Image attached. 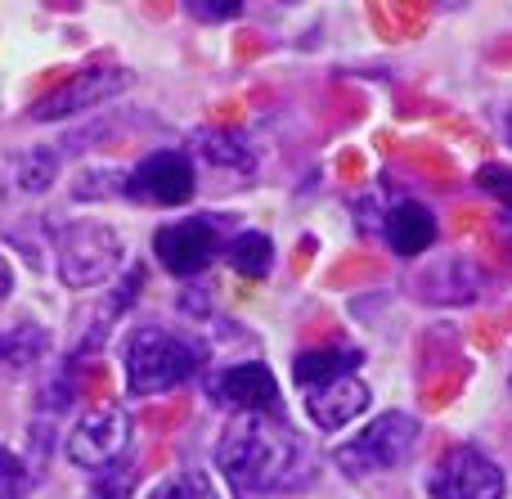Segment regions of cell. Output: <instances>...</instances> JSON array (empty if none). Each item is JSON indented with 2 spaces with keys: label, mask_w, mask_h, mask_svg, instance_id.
I'll use <instances>...</instances> for the list:
<instances>
[{
  "label": "cell",
  "mask_w": 512,
  "mask_h": 499,
  "mask_svg": "<svg viewBox=\"0 0 512 499\" xmlns=\"http://www.w3.org/2000/svg\"><path fill=\"white\" fill-rule=\"evenodd\" d=\"M153 248H158L162 266L171 270V275H198V270L212 266L216 257V230L207 221H176L167 225V230H158V239H153Z\"/></svg>",
  "instance_id": "9"
},
{
  "label": "cell",
  "mask_w": 512,
  "mask_h": 499,
  "mask_svg": "<svg viewBox=\"0 0 512 499\" xmlns=\"http://www.w3.org/2000/svg\"><path fill=\"white\" fill-rule=\"evenodd\" d=\"M122 266V239L99 221H77L59 239V275L68 288L104 284Z\"/></svg>",
  "instance_id": "3"
},
{
  "label": "cell",
  "mask_w": 512,
  "mask_h": 499,
  "mask_svg": "<svg viewBox=\"0 0 512 499\" xmlns=\"http://www.w3.org/2000/svg\"><path fill=\"white\" fill-rule=\"evenodd\" d=\"M230 261L243 279H261V275H270L274 243L265 239V234H239V239L230 243Z\"/></svg>",
  "instance_id": "15"
},
{
  "label": "cell",
  "mask_w": 512,
  "mask_h": 499,
  "mask_svg": "<svg viewBox=\"0 0 512 499\" xmlns=\"http://www.w3.org/2000/svg\"><path fill=\"white\" fill-rule=\"evenodd\" d=\"M360 365V351H351V347H310L306 356H297V383L306 387H324V383H333V378H346L351 369Z\"/></svg>",
  "instance_id": "14"
},
{
  "label": "cell",
  "mask_w": 512,
  "mask_h": 499,
  "mask_svg": "<svg viewBox=\"0 0 512 499\" xmlns=\"http://www.w3.org/2000/svg\"><path fill=\"white\" fill-rule=\"evenodd\" d=\"M216 464L239 499H270L297 491L310 477V446L283 423L248 414L221 437Z\"/></svg>",
  "instance_id": "1"
},
{
  "label": "cell",
  "mask_w": 512,
  "mask_h": 499,
  "mask_svg": "<svg viewBox=\"0 0 512 499\" xmlns=\"http://www.w3.org/2000/svg\"><path fill=\"white\" fill-rule=\"evenodd\" d=\"M481 293V270L468 266L463 257H450L441 266H432L418 279V297L427 302H472Z\"/></svg>",
  "instance_id": "12"
},
{
  "label": "cell",
  "mask_w": 512,
  "mask_h": 499,
  "mask_svg": "<svg viewBox=\"0 0 512 499\" xmlns=\"http://www.w3.org/2000/svg\"><path fill=\"white\" fill-rule=\"evenodd\" d=\"M131 81L126 68H77L68 72L63 81H54L41 99L32 104V117L36 122H54V117H68V113H81V108L99 104V99L117 95V90Z\"/></svg>",
  "instance_id": "7"
},
{
  "label": "cell",
  "mask_w": 512,
  "mask_h": 499,
  "mask_svg": "<svg viewBox=\"0 0 512 499\" xmlns=\"http://www.w3.org/2000/svg\"><path fill=\"white\" fill-rule=\"evenodd\" d=\"M477 185L486 189L490 198H499L504 207H512V171L499 167V162H486V167L477 171Z\"/></svg>",
  "instance_id": "22"
},
{
  "label": "cell",
  "mask_w": 512,
  "mask_h": 499,
  "mask_svg": "<svg viewBox=\"0 0 512 499\" xmlns=\"http://www.w3.org/2000/svg\"><path fill=\"white\" fill-rule=\"evenodd\" d=\"M436 239V216L423 203H396L387 212V243L400 257H418Z\"/></svg>",
  "instance_id": "13"
},
{
  "label": "cell",
  "mask_w": 512,
  "mask_h": 499,
  "mask_svg": "<svg viewBox=\"0 0 512 499\" xmlns=\"http://www.w3.org/2000/svg\"><path fill=\"white\" fill-rule=\"evenodd\" d=\"M45 351V333L36 324H18V329L0 333V360L5 365H32Z\"/></svg>",
  "instance_id": "16"
},
{
  "label": "cell",
  "mask_w": 512,
  "mask_h": 499,
  "mask_svg": "<svg viewBox=\"0 0 512 499\" xmlns=\"http://www.w3.org/2000/svg\"><path fill=\"white\" fill-rule=\"evenodd\" d=\"M306 410H310V419H315L319 428H346L355 414L369 410V387H364L360 378H351V374L333 378V383H324V387H310Z\"/></svg>",
  "instance_id": "10"
},
{
  "label": "cell",
  "mask_w": 512,
  "mask_h": 499,
  "mask_svg": "<svg viewBox=\"0 0 512 499\" xmlns=\"http://www.w3.org/2000/svg\"><path fill=\"white\" fill-rule=\"evenodd\" d=\"M198 18H234L239 14V5H194Z\"/></svg>",
  "instance_id": "23"
},
{
  "label": "cell",
  "mask_w": 512,
  "mask_h": 499,
  "mask_svg": "<svg viewBox=\"0 0 512 499\" xmlns=\"http://www.w3.org/2000/svg\"><path fill=\"white\" fill-rule=\"evenodd\" d=\"M126 446H131V419H126L117 405H99V410H90L86 419L72 428L68 459L77 468L104 473V468H113L117 459L126 455Z\"/></svg>",
  "instance_id": "5"
},
{
  "label": "cell",
  "mask_w": 512,
  "mask_h": 499,
  "mask_svg": "<svg viewBox=\"0 0 512 499\" xmlns=\"http://www.w3.org/2000/svg\"><path fill=\"white\" fill-rule=\"evenodd\" d=\"M50 176H54V153H27L18 162V185L23 189H45Z\"/></svg>",
  "instance_id": "21"
},
{
  "label": "cell",
  "mask_w": 512,
  "mask_h": 499,
  "mask_svg": "<svg viewBox=\"0 0 512 499\" xmlns=\"http://www.w3.org/2000/svg\"><path fill=\"white\" fill-rule=\"evenodd\" d=\"M32 491V473L23 468V459L0 450V499H23Z\"/></svg>",
  "instance_id": "19"
},
{
  "label": "cell",
  "mask_w": 512,
  "mask_h": 499,
  "mask_svg": "<svg viewBox=\"0 0 512 499\" xmlns=\"http://www.w3.org/2000/svg\"><path fill=\"white\" fill-rule=\"evenodd\" d=\"M427 491H432V499H504V473L481 450L454 446L436 464Z\"/></svg>",
  "instance_id": "6"
},
{
  "label": "cell",
  "mask_w": 512,
  "mask_h": 499,
  "mask_svg": "<svg viewBox=\"0 0 512 499\" xmlns=\"http://www.w3.org/2000/svg\"><path fill=\"white\" fill-rule=\"evenodd\" d=\"M198 369V347L167 329H135L126 338V383L131 392L153 396L180 387Z\"/></svg>",
  "instance_id": "2"
},
{
  "label": "cell",
  "mask_w": 512,
  "mask_h": 499,
  "mask_svg": "<svg viewBox=\"0 0 512 499\" xmlns=\"http://www.w3.org/2000/svg\"><path fill=\"white\" fill-rule=\"evenodd\" d=\"M414 446H418V423L409 414H382L378 423H369L360 437H351L337 450V464L355 477L387 473V468L405 464L414 455Z\"/></svg>",
  "instance_id": "4"
},
{
  "label": "cell",
  "mask_w": 512,
  "mask_h": 499,
  "mask_svg": "<svg viewBox=\"0 0 512 499\" xmlns=\"http://www.w3.org/2000/svg\"><path fill=\"white\" fill-rule=\"evenodd\" d=\"M131 194L149 198V203H162V207L189 203V194H194V167H189L185 153H171V149L149 153L131 176Z\"/></svg>",
  "instance_id": "8"
},
{
  "label": "cell",
  "mask_w": 512,
  "mask_h": 499,
  "mask_svg": "<svg viewBox=\"0 0 512 499\" xmlns=\"http://www.w3.org/2000/svg\"><path fill=\"white\" fill-rule=\"evenodd\" d=\"M95 499H131L135 491V468L126 464V459H117L113 468H104V473H95Z\"/></svg>",
  "instance_id": "18"
},
{
  "label": "cell",
  "mask_w": 512,
  "mask_h": 499,
  "mask_svg": "<svg viewBox=\"0 0 512 499\" xmlns=\"http://www.w3.org/2000/svg\"><path fill=\"white\" fill-rule=\"evenodd\" d=\"M9 284H14V275H9V266H5V261H0V302H5V297H9Z\"/></svg>",
  "instance_id": "24"
},
{
  "label": "cell",
  "mask_w": 512,
  "mask_h": 499,
  "mask_svg": "<svg viewBox=\"0 0 512 499\" xmlns=\"http://www.w3.org/2000/svg\"><path fill=\"white\" fill-rule=\"evenodd\" d=\"M198 149H203V158H212L216 167L252 171V153L243 149L239 140H230V135H203V140H198Z\"/></svg>",
  "instance_id": "17"
},
{
  "label": "cell",
  "mask_w": 512,
  "mask_h": 499,
  "mask_svg": "<svg viewBox=\"0 0 512 499\" xmlns=\"http://www.w3.org/2000/svg\"><path fill=\"white\" fill-rule=\"evenodd\" d=\"M153 499H216V491L203 473H185V477H176V482L162 486Z\"/></svg>",
  "instance_id": "20"
},
{
  "label": "cell",
  "mask_w": 512,
  "mask_h": 499,
  "mask_svg": "<svg viewBox=\"0 0 512 499\" xmlns=\"http://www.w3.org/2000/svg\"><path fill=\"white\" fill-rule=\"evenodd\" d=\"M216 392H221L225 405H234V410L243 414H270L279 410V387H274V374L265 365H234L230 374L216 383Z\"/></svg>",
  "instance_id": "11"
},
{
  "label": "cell",
  "mask_w": 512,
  "mask_h": 499,
  "mask_svg": "<svg viewBox=\"0 0 512 499\" xmlns=\"http://www.w3.org/2000/svg\"><path fill=\"white\" fill-rule=\"evenodd\" d=\"M508 140H512V113H508Z\"/></svg>",
  "instance_id": "25"
}]
</instances>
